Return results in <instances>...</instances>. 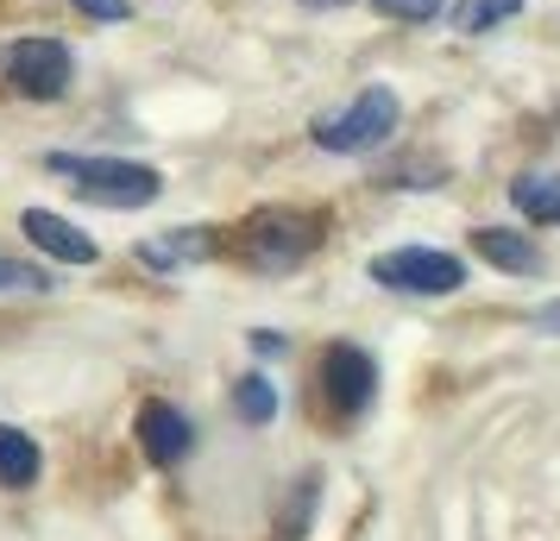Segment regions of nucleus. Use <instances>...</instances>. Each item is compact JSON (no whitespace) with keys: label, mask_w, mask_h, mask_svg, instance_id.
Returning <instances> with one entry per match:
<instances>
[{"label":"nucleus","mask_w":560,"mask_h":541,"mask_svg":"<svg viewBox=\"0 0 560 541\" xmlns=\"http://www.w3.org/2000/svg\"><path fill=\"white\" fill-rule=\"evenodd\" d=\"M372 284L404 290V296H454L466 284V264L454 252H434V246H404V252L372 258Z\"/></svg>","instance_id":"nucleus-4"},{"label":"nucleus","mask_w":560,"mask_h":541,"mask_svg":"<svg viewBox=\"0 0 560 541\" xmlns=\"http://www.w3.org/2000/svg\"><path fill=\"white\" fill-rule=\"evenodd\" d=\"M38 447H32V435L26 428H7V422H0V485L7 491H26L32 479H38Z\"/></svg>","instance_id":"nucleus-12"},{"label":"nucleus","mask_w":560,"mask_h":541,"mask_svg":"<svg viewBox=\"0 0 560 541\" xmlns=\"http://www.w3.org/2000/svg\"><path fill=\"white\" fill-rule=\"evenodd\" d=\"M472 252L491 258V264L510 271V278H535V271H541V246L523 239V233H510V227H479L472 233Z\"/></svg>","instance_id":"nucleus-9"},{"label":"nucleus","mask_w":560,"mask_h":541,"mask_svg":"<svg viewBox=\"0 0 560 541\" xmlns=\"http://www.w3.org/2000/svg\"><path fill=\"white\" fill-rule=\"evenodd\" d=\"M303 7H347V0H303Z\"/></svg>","instance_id":"nucleus-19"},{"label":"nucleus","mask_w":560,"mask_h":541,"mask_svg":"<svg viewBox=\"0 0 560 541\" xmlns=\"http://www.w3.org/2000/svg\"><path fill=\"white\" fill-rule=\"evenodd\" d=\"M77 13H89V20H107V26H120V20H132L127 0H70Z\"/></svg>","instance_id":"nucleus-16"},{"label":"nucleus","mask_w":560,"mask_h":541,"mask_svg":"<svg viewBox=\"0 0 560 541\" xmlns=\"http://www.w3.org/2000/svg\"><path fill=\"white\" fill-rule=\"evenodd\" d=\"M516 13H523V0H466V7H454V26L491 32V26H504V20H516Z\"/></svg>","instance_id":"nucleus-14"},{"label":"nucleus","mask_w":560,"mask_h":541,"mask_svg":"<svg viewBox=\"0 0 560 541\" xmlns=\"http://www.w3.org/2000/svg\"><path fill=\"white\" fill-rule=\"evenodd\" d=\"M139 447H145L152 466H177V460H189L196 428H189V415L171 410V403H145V410H139Z\"/></svg>","instance_id":"nucleus-8"},{"label":"nucleus","mask_w":560,"mask_h":541,"mask_svg":"<svg viewBox=\"0 0 560 541\" xmlns=\"http://www.w3.org/2000/svg\"><path fill=\"white\" fill-rule=\"evenodd\" d=\"M20 227H26V239L38 246V252H51L57 264H95V258H102V246H95L77 221L51 214V208H26V214H20Z\"/></svg>","instance_id":"nucleus-7"},{"label":"nucleus","mask_w":560,"mask_h":541,"mask_svg":"<svg viewBox=\"0 0 560 541\" xmlns=\"http://www.w3.org/2000/svg\"><path fill=\"white\" fill-rule=\"evenodd\" d=\"M322 214H303V208H258L246 221V258L258 271H290L303 264L315 246H322Z\"/></svg>","instance_id":"nucleus-3"},{"label":"nucleus","mask_w":560,"mask_h":541,"mask_svg":"<svg viewBox=\"0 0 560 541\" xmlns=\"http://www.w3.org/2000/svg\"><path fill=\"white\" fill-rule=\"evenodd\" d=\"M0 284H26V290H38V278H32V271H20V264H7V258H0Z\"/></svg>","instance_id":"nucleus-18"},{"label":"nucleus","mask_w":560,"mask_h":541,"mask_svg":"<svg viewBox=\"0 0 560 541\" xmlns=\"http://www.w3.org/2000/svg\"><path fill=\"white\" fill-rule=\"evenodd\" d=\"M0 70H7V82H13L26 102H57V95H70V77H77L70 45H57V38H20V45H7Z\"/></svg>","instance_id":"nucleus-5"},{"label":"nucleus","mask_w":560,"mask_h":541,"mask_svg":"<svg viewBox=\"0 0 560 541\" xmlns=\"http://www.w3.org/2000/svg\"><path fill=\"white\" fill-rule=\"evenodd\" d=\"M51 177H63L77 189L82 202H102V208H145L158 202V177L152 164H132V157H70V152H51Z\"/></svg>","instance_id":"nucleus-1"},{"label":"nucleus","mask_w":560,"mask_h":541,"mask_svg":"<svg viewBox=\"0 0 560 541\" xmlns=\"http://www.w3.org/2000/svg\"><path fill=\"white\" fill-rule=\"evenodd\" d=\"M510 202H516L523 221L555 227V221H560V170H529V177H516V183H510Z\"/></svg>","instance_id":"nucleus-10"},{"label":"nucleus","mask_w":560,"mask_h":541,"mask_svg":"<svg viewBox=\"0 0 560 541\" xmlns=\"http://www.w3.org/2000/svg\"><path fill=\"white\" fill-rule=\"evenodd\" d=\"M372 390H378V365L372 353H359L347 340H334L328 353H322V397H328L334 415H359L372 403Z\"/></svg>","instance_id":"nucleus-6"},{"label":"nucleus","mask_w":560,"mask_h":541,"mask_svg":"<svg viewBox=\"0 0 560 541\" xmlns=\"http://www.w3.org/2000/svg\"><path fill=\"white\" fill-rule=\"evenodd\" d=\"M529 328L535 334H560V303H541V309L529 315Z\"/></svg>","instance_id":"nucleus-17"},{"label":"nucleus","mask_w":560,"mask_h":541,"mask_svg":"<svg viewBox=\"0 0 560 541\" xmlns=\"http://www.w3.org/2000/svg\"><path fill=\"white\" fill-rule=\"evenodd\" d=\"M372 7H378L384 20H409V26H422V20H434L447 0H372Z\"/></svg>","instance_id":"nucleus-15"},{"label":"nucleus","mask_w":560,"mask_h":541,"mask_svg":"<svg viewBox=\"0 0 560 541\" xmlns=\"http://www.w3.org/2000/svg\"><path fill=\"white\" fill-rule=\"evenodd\" d=\"M397 95L390 89H365V95H353V102L340 107V114H322L315 120V145L334 157H359L372 152V145H384L390 132H397Z\"/></svg>","instance_id":"nucleus-2"},{"label":"nucleus","mask_w":560,"mask_h":541,"mask_svg":"<svg viewBox=\"0 0 560 541\" xmlns=\"http://www.w3.org/2000/svg\"><path fill=\"white\" fill-rule=\"evenodd\" d=\"M221 246L214 233H202V227H171L164 239H145L139 246V264H152V271H171V264H189V258H208Z\"/></svg>","instance_id":"nucleus-11"},{"label":"nucleus","mask_w":560,"mask_h":541,"mask_svg":"<svg viewBox=\"0 0 560 541\" xmlns=\"http://www.w3.org/2000/svg\"><path fill=\"white\" fill-rule=\"evenodd\" d=\"M233 410H240V422H271L278 415V390H271V378H240L233 385Z\"/></svg>","instance_id":"nucleus-13"}]
</instances>
